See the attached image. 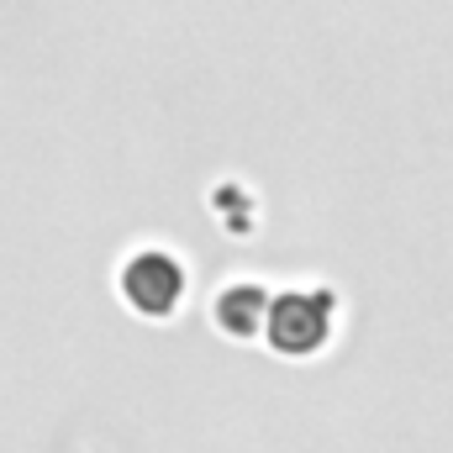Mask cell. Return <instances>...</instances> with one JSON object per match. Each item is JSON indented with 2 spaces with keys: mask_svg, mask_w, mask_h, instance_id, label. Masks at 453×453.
Segmentation results:
<instances>
[{
  "mask_svg": "<svg viewBox=\"0 0 453 453\" xmlns=\"http://www.w3.org/2000/svg\"><path fill=\"white\" fill-rule=\"evenodd\" d=\"M333 311L338 301L327 290H280L264 306V338L280 358H311L333 338Z\"/></svg>",
  "mask_w": 453,
  "mask_h": 453,
  "instance_id": "6da1fadb",
  "label": "cell"
},
{
  "mask_svg": "<svg viewBox=\"0 0 453 453\" xmlns=\"http://www.w3.org/2000/svg\"><path fill=\"white\" fill-rule=\"evenodd\" d=\"M121 296L142 317H174V306L185 301V269H180V258L164 253V248L132 253L127 269H121Z\"/></svg>",
  "mask_w": 453,
  "mask_h": 453,
  "instance_id": "7a4b0ae2",
  "label": "cell"
},
{
  "mask_svg": "<svg viewBox=\"0 0 453 453\" xmlns=\"http://www.w3.org/2000/svg\"><path fill=\"white\" fill-rule=\"evenodd\" d=\"M264 306H269V296L258 285H232L217 296V327L232 338H253L264 327Z\"/></svg>",
  "mask_w": 453,
  "mask_h": 453,
  "instance_id": "3957f363",
  "label": "cell"
}]
</instances>
